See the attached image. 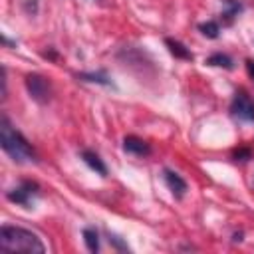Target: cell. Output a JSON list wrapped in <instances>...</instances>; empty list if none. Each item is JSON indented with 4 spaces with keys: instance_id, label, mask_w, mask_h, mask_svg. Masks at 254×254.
Wrapping results in <instances>:
<instances>
[{
    "instance_id": "1",
    "label": "cell",
    "mask_w": 254,
    "mask_h": 254,
    "mask_svg": "<svg viewBox=\"0 0 254 254\" xmlns=\"http://www.w3.org/2000/svg\"><path fill=\"white\" fill-rule=\"evenodd\" d=\"M0 145L4 153L14 161V163H34L36 161V151L28 143V139L8 121L6 115L0 117Z\"/></svg>"
},
{
    "instance_id": "2",
    "label": "cell",
    "mask_w": 254,
    "mask_h": 254,
    "mask_svg": "<svg viewBox=\"0 0 254 254\" xmlns=\"http://www.w3.org/2000/svg\"><path fill=\"white\" fill-rule=\"evenodd\" d=\"M0 248L4 252H30V254L46 252V246L36 232L10 224H4L0 228Z\"/></svg>"
},
{
    "instance_id": "3",
    "label": "cell",
    "mask_w": 254,
    "mask_h": 254,
    "mask_svg": "<svg viewBox=\"0 0 254 254\" xmlns=\"http://www.w3.org/2000/svg\"><path fill=\"white\" fill-rule=\"evenodd\" d=\"M40 194V185L34 183V181H22L18 187L10 189L6 192V198L14 204H20V206H26L30 208L34 204V198Z\"/></svg>"
},
{
    "instance_id": "4",
    "label": "cell",
    "mask_w": 254,
    "mask_h": 254,
    "mask_svg": "<svg viewBox=\"0 0 254 254\" xmlns=\"http://www.w3.org/2000/svg\"><path fill=\"white\" fill-rule=\"evenodd\" d=\"M230 115L238 121H246V123H254V99L244 91H236L232 95L230 101Z\"/></svg>"
},
{
    "instance_id": "5",
    "label": "cell",
    "mask_w": 254,
    "mask_h": 254,
    "mask_svg": "<svg viewBox=\"0 0 254 254\" xmlns=\"http://www.w3.org/2000/svg\"><path fill=\"white\" fill-rule=\"evenodd\" d=\"M24 83H26V89H28V93H30V97L34 101H38V103L44 105V103H48L52 99V85H50V81L44 75H40V73H28L26 79H24Z\"/></svg>"
},
{
    "instance_id": "6",
    "label": "cell",
    "mask_w": 254,
    "mask_h": 254,
    "mask_svg": "<svg viewBox=\"0 0 254 254\" xmlns=\"http://www.w3.org/2000/svg\"><path fill=\"white\" fill-rule=\"evenodd\" d=\"M123 151L129 155H135V157H147L151 153V145L137 135H127L123 139Z\"/></svg>"
},
{
    "instance_id": "7",
    "label": "cell",
    "mask_w": 254,
    "mask_h": 254,
    "mask_svg": "<svg viewBox=\"0 0 254 254\" xmlns=\"http://www.w3.org/2000/svg\"><path fill=\"white\" fill-rule=\"evenodd\" d=\"M165 183H167V187H169V190L173 192L175 198H183L187 194V189H189L187 187V181L179 173L165 169Z\"/></svg>"
},
{
    "instance_id": "8",
    "label": "cell",
    "mask_w": 254,
    "mask_h": 254,
    "mask_svg": "<svg viewBox=\"0 0 254 254\" xmlns=\"http://www.w3.org/2000/svg\"><path fill=\"white\" fill-rule=\"evenodd\" d=\"M81 161L91 169V171H95L97 175H101V177H107V165L101 161V157L95 153V151H89V149H83L81 151Z\"/></svg>"
},
{
    "instance_id": "9",
    "label": "cell",
    "mask_w": 254,
    "mask_h": 254,
    "mask_svg": "<svg viewBox=\"0 0 254 254\" xmlns=\"http://www.w3.org/2000/svg\"><path fill=\"white\" fill-rule=\"evenodd\" d=\"M77 79H81V81H89V83H99V85L113 87V81H111V77L107 75V71H105V69H99V71H81V73H77Z\"/></svg>"
},
{
    "instance_id": "10",
    "label": "cell",
    "mask_w": 254,
    "mask_h": 254,
    "mask_svg": "<svg viewBox=\"0 0 254 254\" xmlns=\"http://www.w3.org/2000/svg\"><path fill=\"white\" fill-rule=\"evenodd\" d=\"M165 46L169 48V52H171L177 60H192L190 50H189L183 42H179V40H175V38H165Z\"/></svg>"
},
{
    "instance_id": "11",
    "label": "cell",
    "mask_w": 254,
    "mask_h": 254,
    "mask_svg": "<svg viewBox=\"0 0 254 254\" xmlns=\"http://www.w3.org/2000/svg\"><path fill=\"white\" fill-rule=\"evenodd\" d=\"M224 10H222V20L224 24H232L234 18L238 16V12H242V4L238 0H222Z\"/></svg>"
},
{
    "instance_id": "12",
    "label": "cell",
    "mask_w": 254,
    "mask_h": 254,
    "mask_svg": "<svg viewBox=\"0 0 254 254\" xmlns=\"http://www.w3.org/2000/svg\"><path fill=\"white\" fill-rule=\"evenodd\" d=\"M204 64H206V65H216V67H224V69H232V67H234V62H232V58H230L228 54H222V52H216V54L208 56Z\"/></svg>"
},
{
    "instance_id": "13",
    "label": "cell",
    "mask_w": 254,
    "mask_h": 254,
    "mask_svg": "<svg viewBox=\"0 0 254 254\" xmlns=\"http://www.w3.org/2000/svg\"><path fill=\"white\" fill-rule=\"evenodd\" d=\"M83 240H85V246H87L89 252H97L99 250V236H97L95 228H85L83 230Z\"/></svg>"
},
{
    "instance_id": "14",
    "label": "cell",
    "mask_w": 254,
    "mask_h": 254,
    "mask_svg": "<svg viewBox=\"0 0 254 254\" xmlns=\"http://www.w3.org/2000/svg\"><path fill=\"white\" fill-rule=\"evenodd\" d=\"M198 30L202 32V36H206V38H210V40L218 38V34H220V26H218V22H214V20L202 22V24L198 26Z\"/></svg>"
},
{
    "instance_id": "15",
    "label": "cell",
    "mask_w": 254,
    "mask_h": 254,
    "mask_svg": "<svg viewBox=\"0 0 254 254\" xmlns=\"http://www.w3.org/2000/svg\"><path fill=\"white\" fill-rule=\"evenodd\" d=\"M252 157V151L250 149H238V151H234V161H248Z\"/></svg>"
},
{
    "instance_id": "16",
    "label": "cell",
    "mask_w": 254,
    "mask_h": 254,
    "mask_svg": "<svg viewBox=\"0 0 254 254\" xmlns=\"http://www.w3.org/2000/svg\"><path fill=\"white\" fill-rule=\"evenodd\" d=\"M109 242H111L115 248H119V250H125V252L129 250V246H127V244H125V242H123L119 236H115V234H109Z\"/></svg>"
},
{
    "instance_id": "17",
    "label": "cell",
    "mask_w": 254,
    "mask_h": 254,
    "mask_svg": "<svg viewBox=\"0 0 254 254\" xmlns=\"http://www.w3.org/2000/svg\"><path fill=\"white\" fill-rule=\"evenodd\" d=\"M8 95V79H6V67H2V99Z\"/></svg>"
},
{
    "instance_id": "18",
    "label": "cell",
    "mask_w": 254,
    "mask_h": 254,
    "mask_svg": "<svg viewBox=\"0 0 254 254\" xmlns=\"http://www.w3.org/2000/svg\"><path fill=\"white\" fill-rule=\"evenodd\" d=\"M246 71H248V75L254 81V60H246Z\"/></svg>"
}]
</instances>
